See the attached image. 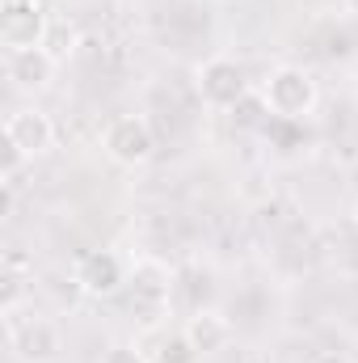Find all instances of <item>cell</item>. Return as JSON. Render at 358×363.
<instances>
[{"label":"cell","mask_w":358,"mask_h":363,"mask_svg":"<svg viewBox=\"0 0 358 363\" xmlns=\"http://www.w3.org/2000/svg\"><path fill=\"white\" fill-rule=\"evenodd\" d=\"M47 26H51V17H47L42 0H4V13H0V43H4V51L42 47Z\"/></svg>","instance_id":"8992f818"},{"label":"cell","mask_w":358,"mask_h":363,"mask_svg":"<svg viewBox=\"0 0 358 363\" xmlns=\"http://www.w3.org/2000/svg\"><path fill=\"white\" fill-rule=\"evenodd\" d=\"M202 355L190 347V338L185 334H178V338H169L165 347H161V363H198Z\"/></svg>","instance_id":"8fae6325"},{"label":"cell","mask_w":358,"mask_h":363,"mask_svg":"<svg viewBox=\"0 0 358 363\" xmlns=\"http://www.w3.org/2000/svg\"><path fill=\"white\" fill-rule=\"evenodd\" d=\"M185 338H190V347L198 351V355H215V351H224L228 342H232V321L219 313V308H198L190 321H185V330H181Z\"/></svg>","instance_id":"30bf717a"},{"label":"cell","mask_w":358,"mask_h":363,"mask_svg":"<svg viewBox=\"0 0 358 363\" xmlns=\"http://www.w3.org/2000/svg\"><path fill=\"white\" fill-rule=\"evenodd\" d=\"M258 93H262V106H266L270 114H274V118H287V123L312 114V110H316V97H321L312 72L299 68V64H278L266 81H262Z\"/></svg>","instance_id":"6da1fadb"},{"label":"cell","mask_w":358,"mask_h":363,"mask_svg":"<svg viewBox=\"0 0 358 363\" xmlns=\"http://www.w3.org/2000/svg\"><path fill=\"white\" fill-rule=\"evenodd\" d=\"M101 148H105V157H110L114 165L139 169V165L152 161L156 135H152L148 118H139V114H114V118L105 123V131H101Z\"/></svg>","instance_id":"3957f363"},{"label":"cell","mask_w":358,"mask_h":363,"mask_svg":"<svg viewBox=\"0 0 358 363\" xmlns=\"http://www.w3.org/2000/svg\"><path fill=\"white\" fill-rule=\"evenodd\" d=\"M346 13H350V17H358V0H346Z\"/></svg>","instance_id":"5bb4252c"},{"label":"cell","mask_w":358,"mask_h":363,"mask_svg":"<svg viewBox=\"0 0 358 363\" xmlns=\"http://www.w3.org/2000/svg\"><path fill=\"white\" fill-rule=\"evenodd\" d=\"M354 224H358V203H354Z\"/></svg>","instance_id":"9a60e30c"},{"label":"cell","mask_w":358,"mask_h":363,"mask_svg":"<svg viewBox=\"0 0 358 363\" xmlns=\"http://www.w3.org/2000/svg\"><path fill=\"white\" fill-rule=\"evenodd\" d=\"M4 338L21 363H55L64 351V334L51 317H4Z\"/></svg>","instance_id":"277c9868"},{"label":"cell","mask_w":358,"mask_h":363,"mask_svg":"<svg viewBox=\"0 0 358 363\" xmlns=\"http://www.w3.org/2000/svg\"><path fill=\"white\" fill-rule=\"evenodd\" d=\"M51 144H55V123H51L47 110H38V106H21V110H13V114L4 118V148L21 152L25 161L42 157Z\"/></svg>","instance_id":"5b68a950"},{"label":"cell","mask_w":358,"mask_h":363,"mask_svg":"<svg viewBox=\"0 0 358 363\" xmlns=\"http://www.w3.org/2000/svg\"><path fill=\"white\" fill-rule=\"evenodd\" d=\"M165 304H169V271L161 262H152V258L135 262V271H131V308L144 313V321H156L165 313Z\"/></svg>","instance_id":"ba28073f"},{"label":"cell","mask_w":358,"mask_h":363,"mask_svg":"<svg viewBox=\"0 0 358 363\" xmlns=\"http://www.w3.org/2000/svg\"><path fill=\"white\" fill-rule=\"evenodd\" d=\"M312 363H350V359H346V355H316Z\"/></svg>","instance_id":"4fadbf2b"},{"label":"cell","mask_w":358,"mask_h":363,"mask_svg":"<svg viewBox=\"0 0 358 363\" xmlns=\"http://www.w3.org/2000/svg\"><path fill=\"white\" fill-rule=\"evenodd\" d=\"M97 363H148V359H144V351H139L135 342H114V347L101 351Z\"/></svg>","instance_id":"7c38bea8"},{"label":"cell","mask_w":358,"mask_h":363,"mask_svg":"<svg viewBox=\"0 0 358 363\" xmlns=\"http://www.w3.org/2000/svg\"><path fill=\"white\" fill-rule=\"evenodd\" d=\"M194 89L202 97V106H211V110H236V106L249 97L253 85H249V72H245L232 55H211V60L198 64Z\"/></svg>","instance_id":"7a4b0ae2"},{"label":"cell","mask_w":358,"mask_h":363,"mask_svg":"<svg viewBox=\"0 0 358 363\" xmlns=\"http://www.w3.org/2000/svg\"><path fill=\"white\" fill-rule=\"evenodd\" d=\"M59 60L47 47H21V51H4V77L17 93H42L55 81Z\"/></svg>","instance_id":"52a82bcc"},{"label":"cell","mask_w":358,"mask_h":363,"mask_svg":"<svg viewBox=\"0 0 358 363\" xmlns=\"http://www.w3.org/2000/svg\"><path fill=\"white\" fill-rule=\"evenodd\" d=\"M76 283L85 287V296H114L127 283V267L118 254L110 250H93L76 262Z\"/></svg>","instance_id":"9c48e42d"}]
</instances>
